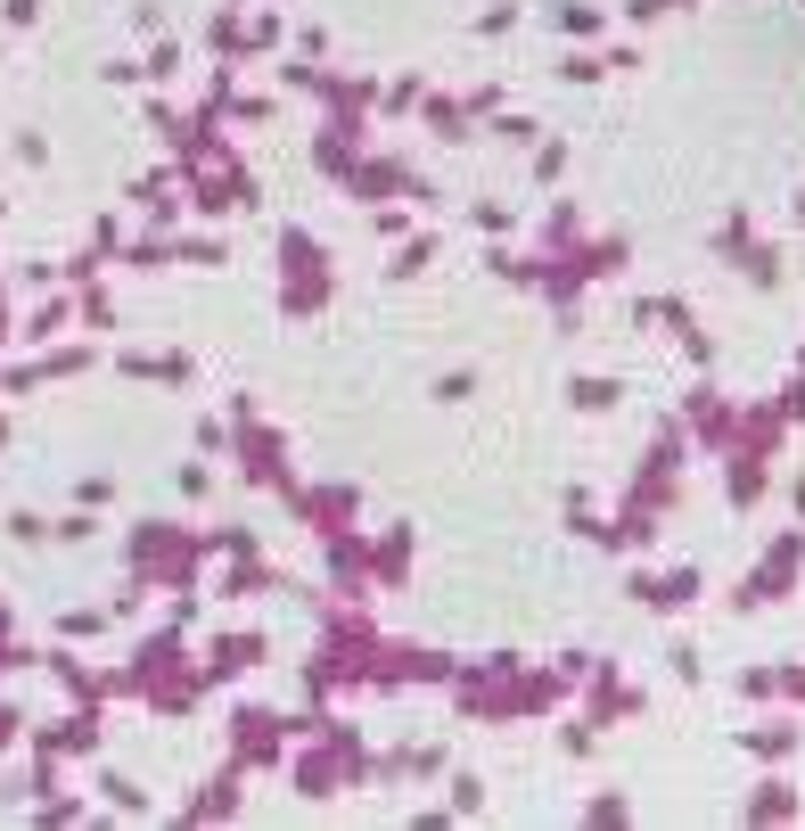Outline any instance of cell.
Returning <instances> with one entry per match:
<instances>
[{
    "label": "cell",
    "instance_id": "obj_4",
    "mask_svg": "<svg viewBox=\"0 0 805 831\" xmlns=\"http://www.w3.org/2000/svg\"><path fill=\"white\" fill-rule=\"evenodd\" d=\"M428 256H436V239H411V247L387 264V273H395V280H419V273H428Z\"/></svg>",
    "mask_w": 805,
    "mask_h": 831
},
{
    "label": "cell",
    "instance_id": "obj_9",
    "mask_svg": "<svg viewBox=\"0 0 805 831\" xmlns=\"http://www.w3.org/2000/svg\"><path fill=\"white\" fill-rule=\"evenodd\" d=\"M411 99H419V82L402 75V82H387V91H378V108H387V116H402V108H411Z\"/></svg>",
    "mask_w": 805,
    "mask_h": 831
},
{
    "label": "cell",
    "instance_id": "obj_2",
    "mask_svg": "<svg viewBox=\"0 0 805 831\" xmlns=\"http://www.w3.org/2000/svg\"><path fill=\"white\" fill-rule=\"evenodd\" d=\"M264 758H280V716H256V709H247V716H239V765H264Z\"/></svg>",
    "mask_w": 805,
    "mask_h": 831
},
{
    "label": "cell",
    "instance_id": "obj_12",
    "mask_svg": "<svg viewBox=\"0 0 805 831\" xmlns=\"http://www.w3.org/2000/svg\"><path fill=\"white\" fill-rule=\"evenodd\" d=\"M781 421H805V379H789V387H781Z\"/></svg>",
    "mask_w": 805,
    "mask_h": 831
},
{
    "label": "cell",
    "instance_id": "obj_11",
    "mask_svg": "<svg viewBox=\"0 0 805 831\" xmlns=\"http://www.w3.org/2000/svg\"><path fill=\"white\" fill-rule=\"evenodd\" d=\"M181 264H222V239H181Z\"/></svg>",
    "mask_w": 805,
    "mask_h": 831
},
{
    "label": "cell",
    "instance_id": "obj_3",
    "mask_svg": "<svg viewBox=\"0 0 805 831\" xmlns=\"http://www.w3.org/2000/svg\"><path fill=\"white\" fill-rule=\"evenodd\" d=\"M567 396H576V412H608V404L625 396V387H617V379H576Z\"/></svg>",
    "mask_w": 805,
    "mask_h": 831
},
{
    "label": "cell",
    "instance_id": "obj_5",
    "mask_svg": "<svg viewBox=\"0 0 805 831\" xmlns=\"http://www.w3.org/2000/svg\"><path fill=\"white\" fill-rule=\"evenodd\" d=\"M559 75H567V82H600V75H608V58H592V50H567V58H559Z\"/></svg>",
    "mask_w": 805,
    "mask_h": 831
},
{
    "label": "cell",
    "instance_id": "obj_10",
    "mask_svg": "<svg viewBox=\"0 0 805 831\" xmlns=\"http://www.w3.org/2000/svg\"><path fill=\"white\" fill-rule=\"evenodd\" d=\"M789 741H797V733H789V724H781V733H748V750H756V758H781V750H789Z\"/></svg>",
    "mask_w": 805,
    "mask_h": 831
},
{
    "label": "cell",
    "instance_id": "obj_13",
    "mask_svg": "<svg viewBox=\"0 0 805 831\" xmlns=\"http://www.w3.org/2000/svg\"><path fill=\"white\" fill-rule=\"evenodd\" d=\"M0 17H9V26H33V17H41V0H0Z\"/></svg>",
    "mask_w": 805,
    "mask_h": 831
},
{
    "label": "cell",
    "instance_id": "obj_6",
    "mask_svg": "<svg viewBox=\"0 0 805 831\" xmlns=\"http://www.w3.org/2000/svg\"><path fill=\"white\" fill-rule=\"evenodd\" d=\"M789 807H797V799L781 791V782H765V791H756V807H748V815H756V823H773V815H789Z\"/></svg>",
    "mask_w": 805,
    "mask_h": 831
},
{
    "label": "cell",
    "instance_id": "obj_7",
    "mask_svg": "<svg viewBox=\"0 0 805 831\" xmlns=\"http://www.w3.org/2000/svg\"><path fill=\"white\" fill-rule=\"evenodd\" d=\"M485 807V782L477 774H453V815H477Z\"/></svg>",
    "mask_w": 805,
    "mask_h": 831
},
{
    "label": "cell",
    "instance_id": "obj_8",
    "mask_svg": "<svg viewBox=\"0 0 805 831\" xmlns=\"http://www.w3.org/2000/svg\"><path fill=\"white\" fill-rule=\"evenodd\" d=\"M559 26H567V33H600V9H584V0H567V9H559Z\"/></svg>",
    "mask_w": 805,
    "mask_h": 831
},
{
    "label": "cell",
    "instance_id": "obj_1",
    "mask_svg": "<svg viewBox=\"0 0 805 831\" xmlns=\"http://www.w3.org/2000/svg\"><path fill=\"white\" fill-rule=\"evenodd\" d=\"M280 247H288V264H296V273H312V264H321V247H312L305 231H288ZM288 305H296V314H312V305H321V280H296V288H288Z\"/></svg>",
    "mask_w": 805,
    "mask_h": 831
}]
</instances>
